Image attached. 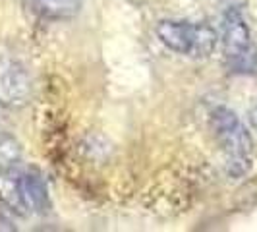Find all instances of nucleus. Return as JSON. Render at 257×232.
I'll use <instances>...</instances> for the list:
<instances>
[{
	"mask_svg": "<svg viewBox=\"0 0 257 232\" xmlns=\"http://www.w3.org/2000/svg\"><path fill=\"white\" fill-rule=\"evenodd\" d=\"M211 126L219 143L224 167L232 178H242L253 167V140L244 122L234 110L226 106H217L211 112Z\"/></svg>",
	"mask_w": 257,
	"mask_h": 232,
	"instance_id": "nucleus-1",
	"label": "nucleus"
},
{
	"mask_svg": "<svg viewBox=\"0 0 257 232\" xmlns=\"http://www.w3.org/2000/svg\"><path fill=\"white\" fill-rule=\"evenodd\" d=\"M157 37L170 51L203 58L215 51L219 35L207 24H193L184 20H163L157 24Z\"/></svg>",
	"mask_w": 257,
	"mask_h": 232,
	"instance_id": "nucleus-2",
	"label": "nucleus"
},
{
	"mask_svg": "<svg viewBox=\"0 0 257 232\" xmlns=\"http://www.w3.org/2000/svg\"><path fill=\"white\" fill-rule=\"evenodd\" d=\"M220 43L224 58L230 68L236 72L251 70L255 64V51L251 43V33L240 8L232 6L222 16V29H220Z\"/></svg>",
	"mask_w": 257,
	"mask_h": 232,
	"instance_id": "nucleus-3",
	"label": "nucleus"
},
{
	"mask_svg": "<svg viewBox=\"0 0 257 232\" xmlns=\"http://www.w3.org/2000/svg\"><path fill=\"white\" fill-rule=\"evenodd\" d=\"M31 95V81L18 62L0 64V103L6 106H22Z\"/></svg>",
	"mask_w": 257,
	"mask_h": 232,
	"instance_id": "nucleus-4",
	"label": "nucleus"
},
{
	"mask_svg": "<svg viewBox=\"0 0 257 232\" xmlns=\"http://www.w3.org/2000/svg\"><path fill=\"white\" fill-rule=\"evenodd\" d=\"M20 182H22V195H24L27 215L29 213H45L51 205L45 178L37 170H22Z\"/></svg>",
	"mask_w": 257,
	"mask_h": 232,
	"instance_id": "nucleus-5",
	"label": "nucleus"
},
{
	"mask_svg": "<svg viewBox=\"0 0 257 232\" xmlns=\"http://www.w3.org/2000/svg\"><path fill=\"white\" fill-rule=\"evenodd\" d=\"M18 168L4 167L0 170V201L8 209H12L16 215H27L24 195H22V182H20Z\"/></svg>",
	"mask_w": 257,
	"mask_h": 232,
	"instance_id": "nucleus-6",
	"label": "nucleus"
},
{
	"mask_svg": "<svg viewBox=\"0 0 257 232\" xmlns=\"http://www.w3.org/2000/svg\"><path fill=\"white\" fill-rule=\"evenodd\" d=\"M33 6L43 18L72 20L81 10V0H33Z\"/></svg>",
	"mask_w": 257,
	"mask_h": 232,
	"instance_id": "nucleus-7",
	"label": "nucleus"
}]
</instances>
